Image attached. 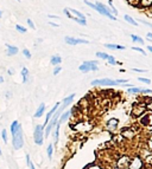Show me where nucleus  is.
Wrapping results in <instances>:
<instances>
[{
  "label": "nucleus",
  "mask_w": 152,
  "mask_h": 169,
  "mask_svg": "<svg viewBox=\"0 0 152 169\" xmlns=\"http://www.w3.org/2000/svg\"><path fill=\"white\" fill-rule=\"evenodd\" d=\"M128 162H130V158L127 157V156H124V157H121L120 160L116 162V168L118 169H125L128 167Z\"/></svg>",
  "instance_id": "obj_9"
},
{
  "label": "nucleus",
  "mask_w": 152,
  "mask_h": 169,
  "mask_svg": "<svg viewBox=\"0 0 152 169\" xmlns=\"http://www.w3.org/2000/svg\"><path fill=\"white\" fill-rule=\"evenodd\" d=\"M108 56H109V55L103 53V52H98V53H96V57H98V58H102V59H107Z\"/></svg>",
  "instance_id": "obj_24"
},
{
  "label": "nucleus",
  "mask_w": 152,
  "mask_h": 169,
  "mask_svg": "<svg viewBox=\"0 0 152 169\" xmlns=\"http://www.w3.org/2000/svg\"><path fill=\"white\" fill-rule=\"evenodd\" d=\"M152 4V0H141V5L144 6H150Z\"/></svg>",
  "instance_id": "obj_31"
},
{
  "label": "nucleus",
  "mask_w": 152,
  "mask_h": 169,
  "mask_svg": "<svg viewBox=\"0 0 152 169\" xmlns=\"http://www.w3.org/2000/svg\"><path fill=\"white\" fill-rule=\"evenodd\" d=\"M143 168V160L139 156H135L128 162V169H141Z\"/></svg>",
  "instance_id": "obj_7"
},
{
  "label": "nucleus",
  "mask_w": 152,
  "mask_h": 169,
  "mask_svg": "<svg viewBox=\"0 0 152 169\" xmlns=\"http://www.w3.org/2000/svg\"><path fill=\"white\" fill-rule=\"evenodd\" d=\"M90 169H100V168H99V167H92Z\"/></svg>",
  "instance_id": "obj_44"
},
{
  "label": "nucleus",
  "mask_w": 152,
  "mask_h": 169,
  "mask_svg": "<svg viewBox=\"0 0 152 169\" xmlns=\"http://www.w3.org/2000/svg\"><path fill=\"white\" fill-rule=\"evenodd\" d=\"M146 37L150 39V40H152V33H147V36H146Z\"/></svg>",
  "instance_id": "obj_41"
},
{
  "label": "nucleus",
  "mask_w": 152,
  "mask_h": 169,
  "mask_svg": "<svg viewBox=\"0 0 152 169\" xmlns=\"http://www.w3.org/2000/svg\"><path fill=\"white\" fill-rule=\"evenodd\" d=\"M11 135L12 144L16 150H19L24 145V136H23V128L18 121H13L11 124Z\"/></svg>",
  "instance_id": "obj_1"
},
{
  "label": "nucleus",
  "mask_w": 152,
  "mask_h": 169,
  "mask_svg": "<svg viewBox=\"0 0 152 169\" xmlns=\"http://www.w3.org/2000/svg\"><path fill=\"white\" fill-rule=\"evenodd\" d=\"M145 109H146V104H138V105H135L132 112L133 116H140V115H143Z\"/></svg>",
  "instance_id": "obj_10"
},
{
  "label": "nucleus",
  "mask_w": 152,
  "mask_h": 169,
  "mask_svg": "<svg viewBox=\"0 0 152 169\" xmlns=\"http://www.w3.org/2000/svg\"><path fill=\"white\" fill-rule=\"evenodd\" d=\"M92 85L95 86H113V85H119L118 80H113L109 78H102V79H95L92 82Z\"/></svg>",
  "instance_id": "obj_5"
},
{
  "label": "nucleus",
  "mask_w": 152,
  "mask_h": 169,
  "mask_svg": "<svg viewBox=\"0 0 152 169\" xmlns=\"http://www.w3.org/2000/svg\"><path fill=\"white\" fill-rule=\"evenodd\" d=\"M0 156H1V148H0Z\"/></svg>",
  "instance_id": "obj_46"
},
{
  "label": "nucleus",
  "mask_w": 152,
  "mask_h": 169,
  "mask_svg": "<svg viewBox=\"0 0 152 169\" xmlns=\"http://www.w3.org/2000/svg\"><path fill=\"white\" fill-rule=\"evenodd\" d=\"M16 30H17L18 32H20V33H25L26 31H27L25 27H23L22 25H16Z\"/></svg>",
  "instance_id": "obj_25"
},
{
  "label": "nucleus",
  "mask_w": 152,
  "mask_h": 169,
  "mask_svg": "<svg viewBox=\"0 0 152 169\" xmlns=\"http://www.w3.org/2000/svg\"><path fill=\"white\" fill-rule=\"evenodd\" d=\"M71 114V111H65V112H63L61 116H59V118H58V123L61 124V123H64L65 121L68 119V117H69V115Z\"/></svg>",
  "instance_id": "obj_16"
},
{
  "label": "nucleus",
  "mask_w": 152,
  "mask_h": 169,
  "mask_svg": "<svg viewBox=\"0 0 152 169\" xmlns=\"http://www.w3.org/2000/svg\"><path fill=\"white\" fill-rule=\"evenodd\" d=\"M59 104H61V103H56L54 108H52V109H51V110L48 112V115H46V118H45V123H44V124H43V128L45 127V124H48V123H49V121H50V118H51V117H52V115L55 114V111H56L57 109H58Z\"/></svg>",
  "instance_id": "obj_12"
},
{
  "label": "nucleus",
  "mask_w": 152,
  "mask_h": 169,
  "mask_svg": "<svg viewBox=\"0 0 152 169\" xmlns=\"http://www.w3.org/2000/svg\"><path fill=\"white\" fill-rule=\"evenodd\" d=\"M26 161H27V164H29V167H30V169H36V168H34V166H33V163L31 162V158H30L29 154L26 155Z\"/></svg>",
  "instance_id": "obj_26"
},
{
  "label": "nucleus",
  "mask_w": 152,
  "mask_h": 169,
  "mask_svg": "<svg viewBox=\"0 0 152 169\" xmlns=\"http://www.w3.org/2000/svg\"><path fill=\"white\" fill-rule=\"evenodd\" d=\"M18 47L13 46V45H7V55L9 56H14L18 53Z\"/></svg>",
  "instance_id": "obj_15"
},
{
  "label": "nucleus",
  "mask_w": 152,
  "mask_h": 169,
  "mask_svg": "<svg viewBox=\"0 0 152 169\" xmlns=\"http://www.w3.org/2000/svg\"><path fill=\"white\" fill-rule=\"evenodd\" d=\"M151 141H152V137H151Z\"/></svg>",
  "instance_id": "obj_47"
},
{
  "label": "nucleus",
  "mask_w": 152,
  "mask_h": 169,
  "mask_svg": "<svg viewBox=\"0 0 152 169\" xmlns=\"http://www.w3.org/2000/svg\"><path fill=\"white\" fill-rule=\"evenodd\" d=\"M133 50H134V51H138V52H140V53H143L144 56L146 55V53H145V51H144L143 49H140V47H133Z\"/></svg>",
  "instance_id": "obj_34"
},
{
  "label": "nucleus",
  "mask_w": 152,
  "mask_h": 169,
  "mask_svg": "<svg viewBox=\"0 0 152 169\" xmlns=\"http://www.w3.org/2000/svg\"><path fill=\"white\" fill-rule=\"evenodd\" d=\"M23 55L25 56V58H31V53H30V51H29L27 49H24V50H23Z\"/></svg>",
  "instance_id": "obj_27"
},
{
  "label": "nucleus",
  "mask_w": 152,
  "mask_h": 169,
  "mask_svg": "<svg viewBox=\"0 0 152 169\" xmlns=\"http://www.w3.org/2000/svg\"><path fill=\"white\" fill-rule=\"evenodd\" d=\"M80 71L81 72H89V71H96L98 70V62L95 60H89V62H83L80 65Z\"/></svg>",
  "instance_id": "obj_3"
},
{
  "label": "nucleus",
  "mask_w": 152,
  "mask_h": 169,
  "mask_svg": "<svg viewBox=\"0 0 152 169\" xmlns=\"http://www.w3.org/2000/svg\"><path fill=\"white\" fill-rule=\"evenodd\" d=\"M86 3V5H88V6H90L92 9H94L95 11H98L100 14H102V16H105V17H107V18H109V19H112V20H116V18H115V16H113V14H110V13H108L107 11H105L103 9H101L100 6H98L96 4H92V3H89V1H85Z\"/></svg>",
  "instance_id": "obj_6"
},
{
  "label": "nucleus",
  "mask_w": 152,
  "mask_h": 169,
  "mask_svg": "<svg viewBox=\"0 0 152 169\" xmlns=\"http://www.w3.org/2000/svg\"><path fill=\"white\" fill-rule=\"evenodd\" d=\"M126 82H127L126 79H118V83H119V84H125Z\"/></svg>",
  "instance_id": "obj_38"
},
{
  "label": "nucleus",
  "mask_w": 152,
  "mask_h": 169,
  "mask_svg": "<svg viewBox=\"0 0 152 169\" xmlns=\"http://www.w3.org/2000/svg\"><path fill=\"white\" fill-rule=\"evenodd\" d=\"M131 38H132L133 42H137V43H140V44H144V40L140 38V37L135 36V34H131Z\"/></svg>",
  "instance_id": "obj_22"
},
{
  "label": "nucleus",
  "mask_w": 152,
  "mask_h": 169,
  "mask_svg": "<svg viewBox=\"0 0 152 169\" xmlns=\"http://www.w3.org/2000/svg\"><path fill=\"white\" fill-rule=\"evenodd\" d=\"M107 60H108V63H109V64H112V65H114V64H116V62H115V59H114V57H113V56H108Z\"/></svg>",
  "instance_id": "obj_29"
},
{
  "label": "nucleus",
  "mask_w": 152,
  "mask_h": 169,
  "mask_svg": "<svg viewBox=\"0 0 152 169\" xmlns=\"http://www.w3.org/2000/svg\"><path fill=\"white\" fill-rule=\"evenodd\" d=\"M141 22H143V24H145V25H147V26H150V27H152V24H151V22L144 21V20H141Z\"/></svg>",
  "instance_id": "obj_39"
},
{
  "label": "nucleus",
  "mask_w": 152,
  "mask_h": 169,
  "mask_svg": "<svg viewBox=\"0 0 152 169\" xmlns=\"http://www.w3.org/2000/svg\"><path fill=\"white\" fill-rule=\"evenodd\" d=\"M138 80H139V82H141V83H145V84H150V83H151V80H150V79H147V78H143V77H139Z\"/></svg>",
  "instance_id": "obj_28"
},
{
  "label": "nucleus",
  "mask_w": 152,
  "mask_h": 169,
  "mask_svg": "<svg viewBox=\"0 0 152 169\" xmlns=\"http://www.w3.org/2000/svg\"><path fill=\"white\" fill-rule=\"evenodd\" d=\"M1 16H3V13H1V11H0V18H1Z\"/></svg>",
  "instance_id": "obj_45"
},
{
  "label": "nucleus",
  "mask_w": 152,
  "mask_h": 169,
  "mask_svg": "<svg viewBox=\"0 0 152 169\" xmlns=\"http://www.w3.org/2000/svg\"><path fill=\"white\" fill-rule=\"evenodd\" d=\"M43 125H37L34 128V133H33V140L34 143L37 145H42L43 144V139H44V131H43Z\"/></svg>",
  "instance_id": "obj_4"
},
{
  "label": "nucleus",
  "mask_w": 152,
  "mask_h": 169,
  "mask_svg": "<svg viewBox=\"0 0 152 169\" xmlns=\"http://www.w3.org/2000/svg\"><path fill=\"white\" fill-rule=\"evenodd\" d=\"M46 152H48V157L51 160V158H52V152H54V145H52V144H49L48 149H46Z\"/></svg>",
  "instance_id": "obj_21"
},
{
  "label": "nucleus",
  "mask_w": 152,
  "mask_h": 169,
  "mask_svg": "<svg viewBox=\"0 0 152 169\" xmlns=\"http://www.w3.org/2000/svg\"><path fill=\"white\" fill-rule=\"evenodd\" d=\"M3 82H4V78L1 77V76H0V83H3Z\"/></svg>",
  "instance_id": "obj_43"
},
{
  "label": "nucleus",
  "mask_w": 152,
  "mask_h": 169,
  "mask_svg": "<svg viewBox=\"0 0 152 169\" xmlns=\"http://www.w3.org/2000/svg\"><path fill=\"white\" fill-rule=\"evenodd\" d=\"M133 71H135V72H145L146 70H139V69H133Z\"/></svg>",
  "instance_id": "obj_40"
},
{
  "label": "nucleus",
  "mask_w": 152,
  "mask_h": 169,
  "mask_svg": "<svg viewBox=\"0 0 152 169\" xmlns=\"http://www.w3.org/2000/svg\"><path fill=\"white\" fill-rule=\"evenodd\" d=\"M108 4H109L110 9H112L113 11H114V14H116V13H118V11H116V10H115V7H114V5H113V1H112V0H108Z\"/></svg>",
  "instance_id": "obj_32"
},
{
  "label": "nucleus",
  "mask_w": 152,
  "mask_h": 169,
  "mask_svg": "<svg viewBox=\"0 0 152 169\" xmlns=\"http://www.w3.org/2000/svg\"><path fill=\"white\" fill-rule=\"evenodd\" d=\"M1 135H3V140H4V142H5V143H7V131H6L5 129L3 130Z\"/></svg>",
  "instance_id": "obj_30"
},
{
  "label": "nucleus",
  "mask_w": 152,
  "mask_h": 169,
  "mask_svg": "<svg viewBox=\"0 0 152 169\" xmlns=\"http://www.w3.org/2000/svg\"><path fill=\"white\" fill-rule=\"evenodd\" d=\"M141 94H152V90H150V89H141Z\"/></svg>",
  "instance_id": "obj_36"
},
{
  "label": "nucleus",
  "mask_w": 152,
  "mask_h": 169,
  "mask_svg": "<svg viewBox=\"0 0 152 169\" xmlns=\"http://www.w3.org/2000/svg\"><path fill=\"white\" fill-rule=\"evenodd\" d=\"M22 76H23V82H24V83H26V82H27V77H29V70L26 69V67H23Z\"/></svg>",
  "instance_id": "obj_19"
},
{
  "label": "nucleus",
  "mask_w": 152,
  "mask_h": 169,
  "mask_svg": "<svg viewBox=\"0 0 152 169\" xmlns=\"http://www.w3.org/2000/svg\"><path fill=\"white\" fill-rule=\"evenodd\" d=\"M128 92L130 94H141V89L140 88H130Z\"/></svg>",
  "instance_id": "obj_23"
},
{
  "label": "nucleus",
  "mask_w": 152,
  "mask_h": 169,
  "mask_svg": "<svg viewBox=\"0 0 152 169\" xmlns=\"http://www.w3.org/2000/svg\"><path fill=\"white\" fill-rule=\"evenodd\" d=\"M125 169H126V168H125Z\"/></svg>",
  "instance_id": "obj_49"
},
{
  "label": "nucleus",
  "mask_w": 152,
  "mask_h": 169,
  "mask_svg": "<svg viewBox=\"0 0 152 169\" xmlns=\"http://www.w3.org/2000/svg\"><path fill=\"white\" fill-rule=\"evenodd\" d=\"M65 43L69 45H79V44H88V40L86 39H76L73 37H65Z\"/></svg>",
  "instance_id": "obj_8"
},
{
  "label": "nucleus",
  "mask_w": 152,
  "mask_h": 169,
  "mask_svg": "<svg viewBox=\"0 0 152 169\" xmlns=\"http://www.w3.org/2000/svg\"><path fill=\"white\" fill-rule=\"evenodd\" d=\"M146 108H147V109H150V110L152 111V98L150 99V102L146 104Z\"/></svg>",
  "instance_id": "obj_37"
},
{
  "label": "nucleus",
  "mask_w": 152,
  "mask_h": 169,
  "mask_svg": "<svg viewBox=\"0 0 152 169\" xmlns=\"http://www.w3.org/2000/svg\"><path fill=\"white\" fill-rule=\"evenodd\" d=\"M118 123H119V121L116 118H112V119H109L107 123H106V128H107L108 130H115L116 128H118Z\"/></svg>",
  "instance_id": "obj_11"
},
{
  "label": "nucleus",
  "mask_w": 152,
  "mask_h": 169,
  "mask_svg": "<svg viewBox=\"0 0 152 169\" xmlns=\"http://www.w3.org/2000/svg\"><path fill=\"white\" fill-rule=\"evenodd\" d=\"M106 47H107V49H110V50H124L125 49V46L116 45V44H106Z\"/></svg>",
  "instance_id": "obj_17"
},
{
  "label": "nucleus",
  "mask_w": 152,
  "mask_h": 169,
  "mask_svg": "<svg viewBox=\"0 0 152 169\" xmlns=\"http://www.w3.org/2000/svg\"><path fill=\"white\" fill-rule=\"evenodd\" d=\"M124 18H125V20H126L127 22H130L131 25H134V26H137V25H138V22L135 21V20H133V18L131 17V16H128V14H126V16H125Z\"/></svg>",
  "instance_id": "obj_20"
},
{
  "label": "nucleus",
  "mask_w": 152,
  "mask_h": 169,
  "mask_svg": "<svg viewBox=\"0 0 152 169\" xmlns=\"http://www.w3.org/2000/svg\"><path fill=\"white\" fill-rule=\"evenodd\" d=\"M147 49H149L150 52H152V46H151V45H150V46H147Z\"/></svg>",
  "instance_id": "obj_42"
},
{
  "label": "nucleus",
  "mask_w": 152,
  "mask_h": 169,
  "mask_svg": "<svg viewBox=\"0 0 152 169\" xmlns=\"http://www.w3.org/2000/svg\"><path fill=\"white\" fill-rule=\"evenodd\" d=\"M64 14L69 19H73L76 22H79L80 25H86V17L81 12L73 10V9H64Z\"/></svg>",
  "instance_id": "obj_2"
},
{
  "label": "nucleus",
  "mask_w": 152,
  "mask_h": 169,
  "mask_svg": "<svg viewBox=\"0 0 152 169\" xmlns=\"http://www.w3.org/2000/svg\"><path fill=\"white\" fill-rule=\"evenodd\" d=\"M121 135L122 137H127V139H132L133 136H134V130L131 129V128H125L121 130Z\"/></svg>",
  "instance_id": "obj_13"
},
{
  "label": "nucleus",
  "mask_w": 152,
  "mask_h": 169,
  "mask_svg": "<svg viewBox=\"0 0 152 169\" xmlns=\"http://www.w3.org/2000/svg\"><path fill=\"white\" fill-rule=\"evenodd\" d=\"M61 62H62V58H61L59 56H54V57H51L50 63L52 64V65H59Z\"/></svg>",
  "instance_id": "obj_18"
},
{
  "label": "nucleus",
  "mask_w": 152,
  "mask_h": 169,
  "mask_svg": "<svg viewBox=\"0 0 152 169\" xmlns=\"http://www.w3.org/2000/svg\"><path fill=\"white\" fill-rule=\"evenodd\" d=\"M44 111H45V104H44V103H40L39 106H38V109H37V111L34 112L33 116L36 117V118H39V117L42 116L43 114H44Z\"/></svg>",
  "instance_id": "obj_14"
},
{
  "label": "nucleus",
  "mask_w": 152,
  "mask_h": 169,
  "mask_svg": "<svg viewBox=\"0 0 152 169\" xmlns=\"http://www.w3.org/2000/svg\"><path fill=\"white\" fill-rule=\"evenodd\" d=\"M61 70H62V69H61V66H58V65H56V67H55V69H54V75L56 76L57 73H59V72H61Z\"/></svg>",
  "instance_id": "obj_33"
},
{
  "label": "nucleus",
  "mask_w": 152,
  "mask_h": 169,
  "mask_svg": "<svg viewBox=\"0 0 152 169\" xmlns=\"http://www.w3.org/2000/svg\"><path fill=\"white\" fill-rule=\"evenodd\" d=\"M27 24H29V26H30V27H31L32 30H33V28H34V24L32 22V20H31V19H27Z\"/></svg>",
  "instance_id": "obj_35"
},
{
  "label": "nucleus",
  "mask_w": 152,
  "mask_h": 169,
  "mask_svg": "<svg viewBox=\"0 0 152 169\" xmlns=\"http://www.w3.org/2000/svg\"><path fill=\"white\" fill-rule=\"evenodd\" d=\"M17 1H19V0H17Z\"/></svg>",
  "instance_id": "obj_48"
}]
</instances>
